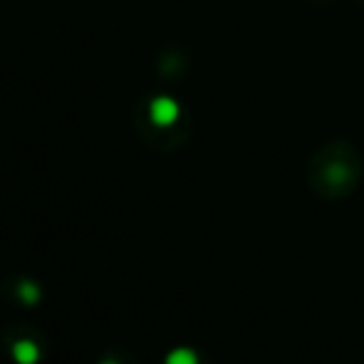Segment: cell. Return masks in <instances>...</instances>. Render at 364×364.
Segmentation results:
<instances>
[{
    "mask_svg": "<svg viewBox=\"0 0 364 364\" xmlns=\"http://www.w3.org/2000/svg\"><path fill=\"white\" fill-rule=\"evenodd\" d=\"M307 183L322 198H342L355 191L362 176V156L350 141H330L307 161Z\"/></svg>",
    "mask_w": 364,
    "mask_h": 364,
    "instance_id": "1",
    "label": "cell"
},
{
    "mask_svg": "<svg viewBox=\"0 0 364 364\" xmlns=\"http://www.w3.org/2000/svg\"><path fill=\"white\" fill-rule=\"evenodd\" d=\"M149 114H151L154 124L171 127L173 122L178 119V105L173 100H168V97H159V100L151 102V109H149Z\"/></svg>",
    "mask_w": 364,
    "mask_h": 364,
    "instance_id": "2",
    "label": "cell"
},
{
    "mask_svg": "<svg viewBox=\"0 0 364 364\" xmlns=\"http://www.w3.org/2000/svg\"><path fill=\"white\" fill-rule=\"evenodd\" d=\"M13 360L18 364H35L40 360V350L35 342L30 340H20L13 345Z\"/></svg>",
    "mask_w": 364,
    "mask_h": 364,
    "instance_id": "3",
    "label": "cell"
},
{
    "mask_svg": "<svg viewBox=\"0 0 364 364\" xmlns=\"http://www.w3.org/2000/svg\"><path fill=\"white\" fill-rule=\"evenodd\" d=\"M18 295H20V300H23L25 305H35V302L40 300V288L35 283H30V280H25V283H20Z\"/></svg>",
    "mask_w": 364,
    "mask_h": 364,
    "instance_id": "4",
    "label": "cell"
},
{
    "mask_svg": "<svg viewBox=\"0 0 364 364\" xmlns=\"http://www.w3.org/2000/svg\"><path fill=\"white\" fill-rule=\"evenodd\" d=\"M166 364H198V357L191 350H173L166 357Z\"/></svg>",
    "mask_w": 364,
    "mask_h": 364,
    "instance_id": "5",
    "label": "cell"
},
{
    "mask_svg": "<svg viewBox=\"0 0 364 364\" xmlns=\"http://www.w3.org/2000/svg\"><path fill=\"white\" fill-rule=\"evenodd\" d=\"M102 364H119V362H114V360H107V362H102Z\"/></svg>",
    "mask_w": 364,
    "mask_h": 364,
    "instance_id": "6",
    "label": "cell"
}]
</instances>
